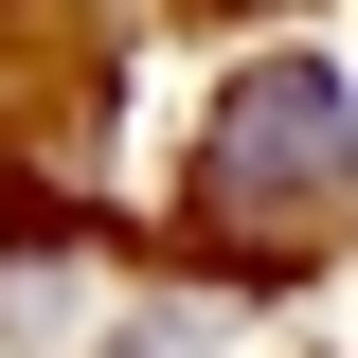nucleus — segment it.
Returning a JSON list of instances; mask_svg holds the SVG:
<instances>
[{
	"mask_svg": "<svg viewBox=\"0 0 358 358\" xmlns=\"http://www.w3.org/2000/svg\"><path fill=\"white\" fill-rule=\"evenodd\" d=\"M358 197V90L322 54H268V72L215 90L197 126V233H233L251 268H305V233Z\"/></svg>",
	"mask_w": 358,
	"mask_h": 358,
	"instance_id": "nucleus-1",
	"label": "nucleus"
}]
</instances>
